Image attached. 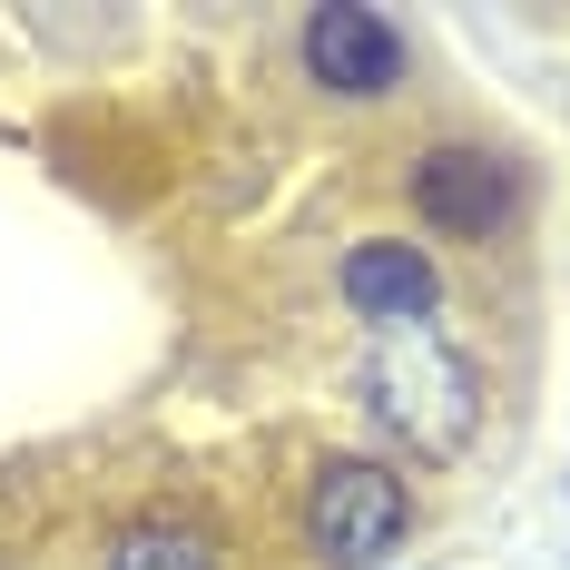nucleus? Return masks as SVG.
<instances>
[{
    "instance_id": "obj_1",
    "label": "nucleus",
    "mask_w": 570,
    "mask_h": 570,
    "mask_svg": "<svg viewBox=\"0 0 570 570\" xmlns=\"http://www.w3.org/2000/svg\"><path fill=\"white\" fill-rule=\"evenodd\" d=\"M364 413L413 443V462H462L482 443V384L472 354H453L443 335H384L364 364Z\"/></svg>"
},
{
    "instance_id": "obj_2",
    "label": "nucleus",
    "mask_w": 570,
    "mask_h": 570,
    "mask_svg": "<svg viewBox=\"0 0 570 570\" xmlns=\"http://www.w3.org/2000/svg\"><path fill=\"white\" fill-rule=\"evenodd\" d=\"M413 541V482L374 453H325L305 482V551L325 570H384Z\"/></svg>"
},
{
    "instance_id": "obj_3",
    "label": "nucleus",
    "mask_w": 570,
    "mask_h": 570,
    "mask_svg": "<svg viewBox=\"0 0 570 570\" xmlns=\"http://www.w3.org/2000/svg\"><path fill=\"white\" fill-rule=\"evenodd\" d=\"M521 207H531V177H521L512 148L492 138H433L413 158V217L453 246H482V236H512Z\"/></svg>"
},
{
    "instance_id": "obj_4",
    "label": "nucleus",
    "mask_w": 570,
    "mask_h": 570,
    "mask_svg": "<svg viewBox=\"0 0 570 570\" xmlns=\"http://www.w3.org/2000/svg\"><path fill=\"white\" fill-rule=\"evenodd\" d=\"M305 69H315V89H335V99H384L413 79V40H403L394 10H374V0H335V10H305Z\"/></svg>"
},
{
    "instance_id": "obj_5",
    "label": "nucleus",
    "mask_w": 570,
    "mask_h": 570,
    "mask_svg": "<svg viewBox=\"0 0 570 570\" xmlns=\"http://www.w3.org/2000/svg\"><path fill=\"white\" fill-rule=\"evenodd\" d=\"M335 295L364 325H384V335H433V315H443V276H433V256H423L413 236H364V246H344L335 256Z\"/></svg>"
},
{
    "instance_id": "obj_6",
    "label": "nucleus",
    "mask_w": 570,
    "mask_h": 570,
    "mask_svg": "<svg viewBox=\"0 0 570 570\" xmlns=\"http://www.w3.org/2000/svg\"><path fill=\"white\" fill-rule=\"evenodd\" d=\"M109 570H227L197 521H128L109 541Z\"/></svg>"
}]
</instances>
